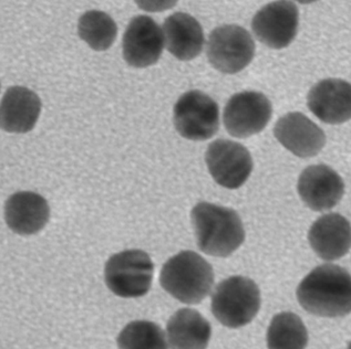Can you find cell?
Returning a JSON list of instances; mask_svg holds the SVG:
<instances>
[{
  "label": "cell",
  "instance_id": "9c48e42d",
  "mask_svg": "<svg viewBox=\"0 0 351 349\" xmlns=\"http://www.w3.org/2000/svg\"><path fill=\"white\" fill-rule=\"evenodd\" d=\"M208 172L216 183L228 189L242 187L253 172V158L248 149L233 140H214L205 153Z\"/></svg>",
  "mask_w": 351,
  "mask_h": 349
},
{
  "label": "cell",
  "instance_id": "5b68a950",
  "mask_svg": "<svg viewBox=\"0 0 351 349\" xmlns=\"http://www.w3.org/2000/svg\"><path fill=\"white\" fill-rule=\"evenodd\" d=\"M154 264L142 250L119 252L104 266L108 289L120 298H136L147 295L152 285Z\"/></svg>",
  "mask_w": 351,
  "mask_h": 349
},
{
  "label": "cell",
  "instance_id": "cb8c5ba5",
  "mask_svg": "<svg viewBox=\"0 0 351 349\" xmlns=\"http://www.w3.org/2000/svg\"><path fill=\"white\" fill-rule=\"evenodd\" d=\"M296 1L302 3V5H308V3H316L318 0H296Z\"/></svg>",
  "mask_w": 351,
  "mask_h": 349
},
{
  "label": "cell",
  "instance_id": "8fae6325",
  "mask_svg": "<svg viewBox=\"0 0 351 349\" xmlns=\"http://www.w3.org/2000/svg\"><path fill=\"white\" fill-rule=\"evenodd\" d=\"M165 49L161 27L149 16H138L128 25L122 40L125 62L133 68H147L156 64Z\"/></svg>",
  "mask_w": 351,
  "mask_h": 349
},
{
  "label": "cell",
  "instance_id": "44dd1931",
  "mask_svg": "<svg viewBox=\"0 0 351 349\" xmlns=\"http://www.w3.org/2000/svg\"><path fill=\"white\" fill-rule=\"evenodd\" d=\"M79 37L95 51L110 49L118 36L117 23L100 10L84 12L78 21Z\"/></svg>",
  "mask_w": 351,
  "mask_h": 349
},
{
  "label": "cell",
  "instance_id": "3957f363",
  "mask_svg": "<svg viewBox=\"0 0 351 349\" xmlns=\"http://www.w3.org/2000/svg\"><path fill=\"white\" fill-rule=\"evenodd\" d=\"M160 284L181 303H201L214 285L213 268L194 251H182L165 262L160 273Z\"/></svg>",
  "mask_w": 351,
  "mask_h": 349
},
{
  "label": "cell",
  "instance_id": "8992f818",
  "mask_svg": "<svg viewBox=\"0 0 351 349\" xmlns=\"http://www.w3.org/2000/svg\"><path fill=\"white\" fill-rule=\"evenodd\" d=\"M255 50V42L246 29L225 25L210 32L206 55L214 69L225 75H235L253 61Z\"/></svg>",
  "mask_w": 351,
  "mask_h": 349
},
{
  "label": "cell",
  "instance_id": "d6986e66",
  "mask_svg": "<svg viewBox=\"0 0 351 349\" xmlns=\"http://www.w3.org/2000/svg\"><path fill=\"white\" fill-rule=\"evenodd\" d=\"M171 349H206L212 337L210 322L193 309H181L167 325Z\"/></svg>",
  "mask_w": 351,
  "mask_h": 349
},
{
  "label": "cell",
  "instance_id": "7402d4cb",
  "mask_svg": "<svg viewBox=\"0 0 351 349\" xmlns=\"http://www.w3.org/2000/svg\"><path fill=\"white\" fill-rule=\"evenodd\" d=\"M117 343L119 349H169L165 332L150 321L128 324L119 334Z\"/></svg>",
  "mask_w": 351,
  "mask_h": 349
},
{
  "label": "cell",
  "instance_id": "2e32d148",
  "mask_svg": "<svg viewBox=\"0 0 351 349\" xmlns=\"http://www.w3.org/2000/svg\"><path fill=\"white\" fill-rule=\"evenodd\" d=\"M50 219L48 201L34 192H18L5 203V221L19 235H32L47 226Z\"/></svg>",
  "mask_w": 351,
  "mask_h": 349
},
{
  "label": "cell",
  "instance_id": "52a82bcc",
  "mask_svg": "<svg viewBox=\"0 0 351 349\" xmlns=\"http://www.w3.org/2000/svg\"><path fill=\"white\" fill-rule=\"evenodd\" d=\"M173 123L182 138L199 142L210 140L219 132V105L204 92H186L174 105Z\"/></svg>",
  "mask_w": 351,
  "mask_h": 349
},
{
  "label": "cell",
  "instance_id": "ac0fdd59",
  "mask_svg": "<svg viewBox=\"0 0 351 349\" xmlns=\"http://www.w3.org/2000/svg\"><path fill=\"white\" fill-rule=\"evenodd\" d=\"M167 51L178 60L190 61L199 57L204 47V31L195 18L185 12H176L163 25Z\"/></svg>",
  "mask_w": 351,
  "mask_h": 349
},
{
  "label": "cell",
  "instance_id": "9a60e30c",
  "mask_svg": "<svg viewBox=\"0 0 351 349\" xmlns=\"http://www.w3.org/2000/svg\"><path fill=\"white\" fill-rule=\"evenodd\" d=\"M41 100L25 86H12L0 102V129L7 133L25 134L35 129L40 118Z\"/></svg>",
  "mask_w": 351,
  "mask_h": 349
},
{
  "label": "cell",
  "instance_id": "ffe728a7",
  "mask_svg": "<svg viewBox=\"0 0 351 349\" xmlns=\"http://www.w3.org/2000/svg\"><path fill=\"white\" fill-rule=\"evenodd\" d=\"M308 339L305 324L294 313L274 316L267 329L268 349H306Z\"/></svg>",
  "mask_w": 351,
  "mask_h": 349
},
{
  "label": "cell",
  "instance_id": "30bf717a",
  "mask_svg": "<svg viewBox=\"0 0 351 349\" xmlns=\"http://www.w3.org/2000/svg\"><path fill=\"white\" fill-rule=\"evenodd\" d=\"M298 8L291 0H277L263 7L254 16L252 29L257 40L271 49H284L297 36Z\"/></svg>",
  "mask_w": 351,
  "mask_h": 349
},
{
  "label": "cell",
  "instance_id": "e0dca14e",
  "mask_svg": "<svg viewBox=\"0 0 351 349\" xmlns=\"http://www.w3.org/2000/svg\"><path fill=\"white\" fill-rule=\"evenodd\" d=\"M308 240L320 259L338 260L350 250V224L339 214L322 216L311 227Z\"/></svg>",
  "mask_w": 351,
  "mask_h": 349
},
{
  "label": "cell",
  "instance_id": "277c9868",
  "mask_svg": "<svg viewBox=\"0 0 351 349\" xmlns=\"http://www.w3.org/2000/svg\"><path fill=\"white\" fill-rule=\"evenodd\" d=\"M261 291L251 279L235 275L222 281L212 294V313L228 328H241L256 318L261 309Z\"/></svg>",
  "mask_w": 351,
  "mask_h": 349
},
{
  "label": "cell",
  "instance_id": "7c38bea8",
  "mask_svg": "<svg viewBox=\"0 0 351 349\" xmlns=\"http://www.w3.org/2000/svg\"><path fill=\"white\" fill-rule=\"evenodd\" d=\"M297 192L306 206L317 212L337 206L345 194V183L336 170L320 164L309 166L300 174Z\"/></svg>",
  "mask_w": 351,
  "mask_h": 349
},
{
  "label": "cell",
  "instance_id": "4fadbf2b",
  "mask_svg": "<svg viewBox=\"0 0 351 349\" xmlns=\"http://www.w3.org/2000/svg\"><path fill=\"white\" fill-rule=\"evenodd\" d=\"M274 135L297 157H314L325 147L327 138L319 126L300 112H291L277 120Z\"/></svg>",
  "mask_w": 351,
  "mask_h": 349
},
{
  "label": "cell",
  "instance_id": "ba28073f",
  "mask_svg": "<svg viewBox=\"0 0 351 349\" xmlns=\"http://www.w3.org/2000/svg\"><path fill=\"white\" fill-rule=\"evenodd\" d=\"M273 116L271 101L261 92L245 91L234 94L225 105L223 122L228 134L247 138L265 129Z\"/></svg>",
  "mask_w": 351,
  "mask_h": 349
},
{
  "label": "cell",
  "instance_id": "5bb4252c",
  "mask_svg": "<svg viewBox=\"0 0 351 349\" xmlns=\"http://www.w3.org/2000/svg\"><path fill=\"white\" fill-rule=\"evenodd\" d=\"M307 105L326 124H343L351 116V86L340 79H326L315 84L307 96Z\"/></svg>",
  "mask_w": 351,
  "mask_h": 349
},
{
  "label": "cell",
  "instance_id": "7a4b0ae2",
  "mask_svg": "<svg viewBox=\"0 0 351 349\" xmlns=\"http://www.w3.org/2000/svg\"><path fill=\"white\" fill-rule=\"evenodd\" d=\"M191 220L196 244L206 255L228 258L244 244V226L235 210L202 201L192 209Z\"/></svg>",
  "mask_w": 351,
  "mask_h": 349
},
{
  "label": "cell",
  "instance_id": "603a6c76",
  "mask_svg": "<svg viewBox=\"0 0 351 349\" xmlns=\"http://www.w3.org/2000/svg\"><path fill=\"white\" fill-rule=\"evenodd\" d=\"M138 8L147 12H162L176 6L179 0H134Z\"/></svg>",
  "mask_w": 351,
  "mask_h": 349
},
{
  "label": "cell",
  "instance_id": "6da1fadb",
  "mask_svg": "<svg viewBox=\"0 0 351 349\" xmlns=\"http://www.w3.org/2000/svg\"><path fill=\"white\" fill-rule=\"evenodd\" d=\"M300 307L320 318L350 314V273L336 264L317 266L300 282L296 291Z\"/></svg>",
  "mask_w": 351,
  "mask_h": 349
}]
</instances>
